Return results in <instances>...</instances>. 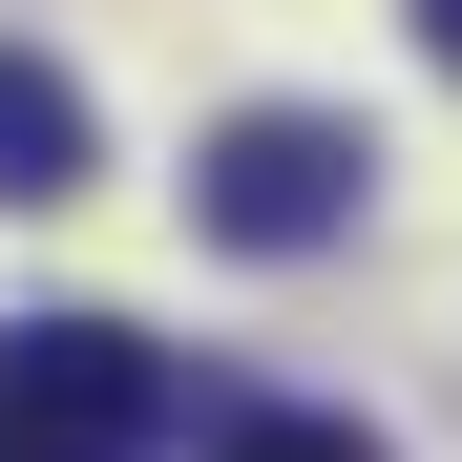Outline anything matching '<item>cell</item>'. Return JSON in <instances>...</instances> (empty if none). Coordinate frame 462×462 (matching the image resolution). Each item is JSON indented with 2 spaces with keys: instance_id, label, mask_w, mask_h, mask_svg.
<instances>
[{
  "instance_id": "cell-1",
  "label": "cell",
  "mask_w": 462,
  "mask_h": 462,
  "mask_svg": "<svg viewBox=\"0 0 462 462\" xmlns=\"http://www.w3.org/2000/svg\"><path fill=\"white\" fill-rule=\"evenodd\" d=\"M357 189H378V147H357L337 106H231V126L189 147V231H210V253H337Z\"/></svg>"
},
{
  "instance_id": "cell-2",
  "label": "cell",
  "mask_w": 462,
  "mask_h": 462,
  "mask_svg": "<svg viewBox=\"0 0 462 462\" xmlns=\"http://www.w3.org/2000/svg\"><path fill=\"white\" fill-rule=\"evenodd\" d=\"M189 400H169V357H147L126 316H22L0 337V462H147Z\"/></svg>"
},
{
  "instance_id": "cell-3",
  "label": "cell",
  "mask_w": 462,
  "mask_h": 462,
  "mask_svg": "<svg viewBox=\"0 0 462 462\" xmlns=\"http://www.w3.org/2000/svg\"><path fill=\"white\" fill-rule=\"evenodd\" d=\"M106 169V126H85V85H63L42 42H0V210H63Z\"/></svg>"
},
{
  "instance_id": "cell-4",
  "label": "cell",
  "mask_w": 462,
  "mask_h": 462,
  "mask_svg": "<svg viewBox=\"0 0 462 462\" xmlns=\"http://www.w3.org/2000/svg\"><path fill=\"white\" fill-rule=\"evenodd\" d=\"M210 462H378V420H337V400H231Z\"/></svg>"
},
{
  "instance_id": "cell-5",
  "label": "cell",
  "mask_w": 462,
  "mask_h": 462,
  "mask_svg": "<svg viewBox=\"0 0 462 462\" xmlns=\"http://www.w3.org/2000/svg\"><path fill=\"white\" fill-rule=\"evenodd\" d=\"M420 63H441V85H462V0H420Z\"/></svg>"
}]
</instances>
